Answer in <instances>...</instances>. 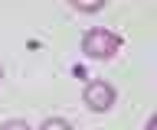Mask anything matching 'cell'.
Returning a JSON list of instances; mask_svg holds the SVG:
<instances>
[{"mask_svg":"<svg viewBox=\"0 0 157 130\" xmlns=\"http://www.w3.org/2000/svg\"><path fill=\"white\" fill-rule=\"evenodd\" d=\"M7 127H13V130H23V127H26V120H7Z\"/></svg>","mask_w":157,"mask_h":130,"instance_id":"5","label":"cell"},{"mask_svg":"<svg viewBox=\"0 0 157 130\" xmlns=\"http://www.w3.org/2000/svg\"><path fill=\"white\" fill-rule=\"evenodd\" d=\"M85 104L95 111V114L108 111L111 104H115V88L105 85V81H88V88H85Z\"/></svg>","mask_w":157,"mask_h":130,"instance_id":"2","label":"cell"},{"mask_svg":"<svg viewBox=\"0 0 157 130\" xmlns=\"http://www.w3.org/2000/svg\"><path fill=\"white\" fill-rule=\"evenodd\" d=\"M72 124L69 120H62V117H46L43 120V130H69Z\"/></svg>","mask_w":157,"mask_h":130,"instance_id":"4","label":"cell"},{"mask_svg":"<svg viewBox=\"0 0 157 130\" xmlns=\"http://www.w3.org/2000/svg\"><path fill=\"white\" fill-rule=\"evenodd\" d=\"M75 10H82V13H95V10H101L105 7V0H69Z\"/></svg>","mask_w":157,"mask_h":130,"instance_id":"3","label":"cell"},{"mask_svg":"<svg viewBox=\"0 0 157 130\" xmlns=\"http://www.w3.org/2000/svg\"><path fill=\"white\" fill-rule=\"evenodd\" d=\"M118 49H121V39L111 30H88L82 39V52L88 59H111Z\"/></svg>","mask_w":157,"mask_h":130,"instance_id":"1","label":"cell"},{"mask_svg":"<svg viewBox=\"0 0 157 130\" xmlns=\"http://www.w3.org/2000/svg\"><path fill=\"white\" fill-rule=\"evenodd\" d=\"M0 78H3V72H0Z\"/></svg>","mask_w":157,"mask_h":130,"instance_id":"6","label":"cell"}]
</instances>
